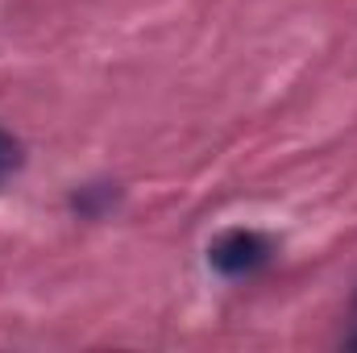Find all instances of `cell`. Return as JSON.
Masks as SVG:
<instances>
[{
  "instance_id": "6da1fadb",
  "label": "cell",
  "mask_w": 357,
  "mask_h": 353,
  "mask_svg": "<svg viewBox=\"0 0 357 353\" xmlns=\"http://www.w3.org/2000/svg\"><path fill=\"white\" fill-rule=\"evenodd\" d=\"M270 254H274V246H270L262 233H254V229H225L208 246V262L216 266L220 274H233V278L262 270L270 262Z\"/></svg>"
},
{
  "instance_id": "7a4b0ae2",
  "label": "cell",
  "mask_w": 357,
  "mask_h": 353,
  "mask_svg": "<svg viewBox=\"0 0 357 353\" xmlns=\"http://www.w3.org/2000/svg\"><path fill=\"white\" fill-rule=\"evenodd\" d=\"M17 167H21V146L0 129V183L8 175H17Z\"/></svg>"
},
{
  "instance_id": "3957f363",
  "label": "cell",
  "mask_w": 357,
  "mask_h": 353,
  "mask_svg": "<svg viewBox=\"0 0 357 353\" xmlns=\"http://www.w3.org/2000/svg\"><path fill=\"white\" fill-rule=\"evenodd\" d=\"M349 345H354V350H357V333H354V337H349Z\"/></svg>"
}]
</instances>
